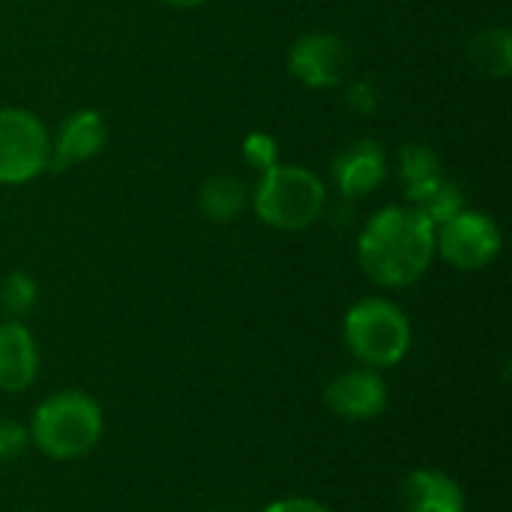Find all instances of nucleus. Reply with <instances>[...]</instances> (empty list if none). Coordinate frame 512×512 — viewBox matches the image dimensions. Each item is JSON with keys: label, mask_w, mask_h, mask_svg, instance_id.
<instances>
[{"label": "nucleus", "mask_w": 512, "mask_h": 512, "mask_svg": "<svg viewBox=\"0 0 512 512\" xmlns=\"http://www.w3.org/2000/svg\"><path fill=\"white\" fill-rule=\"evenodd\" d=\"M360 270L381 288L417 285L435 261V225L408 204H387L357 237Z\"/></svg>", "instance_id": "obj_1"}, {"label": "nucleus", "mask_w": 512, "mask_h": 512, "mask_svg": "<svg viewBox=\"0 0 512 512\" xmlns=\"http://www.w3.org/2000/svg\"><path fill=\"white\" fill-rule=\"evenodd\" d=\"M30 444L54 459V462H75L96 450L105 435V414L102 405L84 390H57L45 396L30 423Z\"/></svg>", "instance_id": "obj_2"}, {"label": "nucleus", "mask_w": 512, "mask_h": 512, "mask_svg": "<svg viewBox=\"0 0 512 512\" xmlns=\"http://www.w3.org/2000/svg\"><path fill=\"white\" fill-rule=\"evenodd\" d=\"M255 216L276 231H306L327 210V183L306 165H273L249 198Z\"/></svg>", "instance_id": "obj_3"}, {"label": "nucleus", "mask_w": 512, "mask_h": 512, "mask_svg": "<svg viewBox=\"0 0 512 512\" xmlns=\"http://www.w3.org/2000/svg\"><path fill=\"white\" fill-rule=\"evenodd\" d=\"M342 339L360 366L384 372L408 357L414 333L402 306L387 297H363L345 312Z\"/></svg>", "instance_id": "obj_4"}, {"label": "nucleus", "mask_w": 512, "mask_h": 512, "mask_svg": "<svg viewBox=\"0 0 512 512\" xmlns=\"http://www.w3.org/2000/svg\"><path fill=\"white\" fill-rule=\"evenodd\" d=\"M51 132L30 108H0V186H24L48 171Z\"/></svg>", "instance_id": "obj_5"}, {"label": "nucleus", "mask_w": 512, "mask_h": 512, "mask_svg": "<svg viewBox=\"0 0 512 512\" xmlns=\"http://www.w3.org/2000/svg\"><path fill=\"white\" fill-rule=\"evenodd\" d=\"M504 249L501 225L474 207L459 210L453 219L435 228V255H441L453 270L477 273L495 264Z\"/></svg>", "instance_id": "obj_6"}, {"label": "nucleus", "mask_w": 512, "mask_h": 512, "mask_svg": "<svg viewBox=\"0 0 512 512\" xmlns=\"http://www.w3.org/2000/svg\"><path fill=\"white\" fill-rule=\"evenodd\" d=\"M348 69H351L348 42L330 30L303 33L288 48V72L312 90L339 87L345 81Z\"/></svg>", "instance_id": "obj_7"}, {"label": "nucleus", "mask_w": 512, "mask_h": 512, "mask_svg": "<svg viewBox=\"0 0 512 512\" xmlns=\"http://www.w3.org/2000/svg\"><path fill=\"white\" fill-rule=\"evenodd\" d=\"M324 405L330 414L348 423H372L378 420L387 405H390V387L378 369L354 366L339 372L327 390H324Z\"/></svg>", "instance_id": "obj_8"}, {"label": "nucleus", "mask_w": 512, "mask_h": 512, "mask_svg": "<svg viewBox=\"0 0 512 512\" xmlns=\"http://www.w3.org/2000/svg\"><path fill=\"white\" fill-rule=\"evenodd\" d=\"M330 174L342 198H366L387 180V150L375 138H354L339 147Z\"/></svg>", "instance_id": "obj_9"}, {"label": "nucleus", "mask_w": 512, "mask_h": 512, "mask_svg": "<svg viewBox=\"0 0 512 512\" xmlns=\"http://www.w3.org/2000/svg\"><path fill=\"white\" fill-rule=\"evenodd\" d=\"M108 144V126L105 117L96 108H78L66 114L57 126V135H51V162L48 168L66 171L72 165H84L96 159Z\"/></svg>", "instance_id": "obj_10"}, {"label": "nucleus", "mask_w": 512, "mask_h": 512, "mask_svg": "<svg viewBox=\"0 0 512 512\" xmlns=\"http://www.w3.org/2000/svg\"><path fill=\"white\" fill-rule=\"evenodd\" d=\"M402 512H468L465 489L438 468H414L399 486Z\"/></svg>", "instance_id": "obj_11"}, {"label": "nucleus", "mask_w": 512, "mask_h": 512, "mask_svg": "<svg viewBox=\"0 0 512 512\" xmlns=\"http://www.w3.org/2000/svg\"><path fill=\"white\" fill-rule=\"evenodd\" d=\"M39 375V348L24 321H0V390L24 393Z\"/></svg>", "instance_id": "obj_12"}, {"label": "nucleus", "mask_w": 512, "mask_h": 512, "mask_svg": "<svg viewBox=\"0 0 512 512\" xmlns=\"http://www.w3.org/2000/svg\"><path fill=\"white\" fill-rule=\"evenodd\" d=\"M249 186L237 174H213L198 189V210L219 225L237 222L249 207Z\"/></svg>", "instance_id": "obj_13"}, {"label": "nucleus", "mask_w": 512, "mask_h": 512, "mask_svg": "<svg viewBox=\"0 0 512 512\" xmlns=\"http://www.w3.org/2000/svg\"><path fill=\"white\" fill-rule=\"evenodd\" d=\"M405 204L420 210L435 228L444 225L447 219H453L459 210H465V189L450 180L447 174L429 180V183H420V186H411L405 189Z\"/></svg>", "instance_id": "obj_14"}, {"label": "nucleus", "mask_w": 512, "mask_h": 512, "mask_svg": "<svg viewBox=\"0 0 512 512\" xmlns=\"http://www.w3.org/2000/svg\"><path fill=\"white\" fill-rule=\"evenodd\" d=\"M468 60L486 78H507L512 72V33L504 24L477 30L468 42Z\"/></svg>", "instance_id": "obj_15"}, {"label": "nucleus", "mask_w": 512, "mask_h": 512, "mask_svg": "<svg viewBox=\"0 0 512 512\" xmlns=\"http://www.w3.org/2000/svg\"><path fill=\"white\" fill-rule=\"evenodd\" d=\"M441 174H444V168H441V156L435 153V147H429L423 141L402 144V150H399V177H402L405 189L429 183V180H435Z\"/></svg>", "instance_id": "obj_16"}, {"label": "nucleus", "mask_w": 512, "mask_h": 512, "mask_svg": "<svg viewBox=\"0 0 512 512\" xmlns=\"http://www.w3.org/2000/svg\"><path fill=\"white\" fill-rule=\"evenodd\" d=\"M39 300V285L27 270H12L3 282H0V309L6 318L21 321L24 315L33 312Z\"/></svg>", "instance_id": "obj_17"}, {"label": "nucleus", "mask_w": 512, "mask_h": 512, "mask_svg": "<svg viewBox=\"0 0 512 512\" xmlns=\"http://www.w3.org/2000/svg\"><path fill=\"white\" fill-rule=\"evenodd\" d=\"M240 153H243V162L249 168H255L258 174L270 171L273 165H279V141L270 135V132H249L240 144Z\"/></svg>", "instance_id": "obj_18"}, {"label": "nucleus", "mask_w": 512, "mask_h": 512, "mask_svg": "<svg viewBox=\"0 0 512 512\" xmlns=\"http://www.w3.org/2000/svg\"><path fill=\"white\" fill-rule=\"evenodd\" d=\"M30 450V432L27 426L0 417V465L21 459Z\"/></svg>", "instance_id": "obj_19"}, {"label": "nucleus", "mask_w": 512, "mask_h": 512, "mask_svg": "<svg viewBox=\"0 0 512 512\" xmlns=\"http://www.w3.org/2000/svg\"><path fill=\"white\" fill-rule=\"evenodd\" d=\"M345 102L357 114H375L378 111V102H381V93H378V87L369 78H360V81H351L348 84Z\"/></svg>", "instance_id": "obj_20"}, {"label": "nucleus", "mask_w": 512, "mask_h": 512, "mask_svg": "<svg viewBox=\"0 0 512 512\" xmlns=\"http://www.w3.org/2000/svg\"><path fill=\"white\" fill-rule=\"evenodd\" d=\"M258 512H333L330 507H324L315 498H279L273 504H267L264 510Z\"/></svg>", "instance_id": "obj_21"}, {"label": "nucleus", "mask_w": 512, "mask_h": 512, "mask_svg": "<svg viewBox=\"0 0 512 512\" xmlns=\"http://www.w3.org/2000/svg\"><path fill=\"white\" fill-rule=\"evenodd\" d=\"M162 3H168V6H174V9H198V6H204L207 0H162Z\"/></svg>", "instance_id": "obj_22"}]
</instances>
